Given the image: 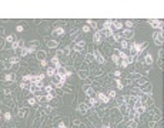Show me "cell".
<instances>
[{"instance_id": "cell-1", "label": "cell", "mask_w": 164, "mask_h": 128, "mask_svg": "<svg viewBox=\"0 0 164 128\" xmlns=\"http://www.w3.org/2000/svg\"><path fill=\"white\" fill-rule=\"evenodd\" d=\"M66 34V28L62 26H56V28L53 30V37H63Z\"/></svg>"}, {"instance_id": "cell-2", "label": "cell", "mask_w": 164, "mask_h": 128, "mask_svg": "<svg viewBox=\"0 0 164 128\" xmlns=\"http://www.w3.org/2000/svg\"><path fill=\"white\" fill-rule=\"evenodd\" d=\"M93 54H94V60L97 61L98 64H106V57L103 56L98 50H94V53H93Z\"/></svg>"}, {"instance_id": "cell-3", "label": "cell", "mask_w": 164, "mask_h": 128, "mask_svg": "<svg viewBox=\"0 0 164 128\" xmlns=\"http://www.w3.org/2000/svg\"><path fill=\"white\" fill-rule=\"evenodd\" d=\"M121 36H123V39L130 40V39H133V37H134V31H133L131 28H124L123 33H121Z\"/></svg>"}, {"instance_id": "cell-4", "label": "cell", "mask_w": 164, "mask_h": 128, "mask_svg": "<svg viewBox=\"0 0 164 128\" xmlns=\"http://www.w3.org/2000/svg\"><path fill=\"white\" fill-rule=\"evenodd\" d=\"M96 100H97V101H100V103H103V104H107V103L110 101V98H109V97H107L103 91L97 92V98H96Z\"/></svg>"}, {"instance_id": "cell-5", "label": "cell", "mask_w": 164, "mask_h": 128, "mask_svg": "<svg viewBox=\"0 0 164 128\" xmlns=\"http://www.w3.org/2000/svg\"><path fill=\"white\" fill-rule=\"evenodd\" d=\"M84 47H86V41H84V40H76V46H74V50H76L77 53H79V51H81Z\"/></svg>"}, {"instance_id": "cell-6", "label": "cell", "mask_w": 164, "mask_h": 128, "mask_svg": "<svg viewBox=\"0 0 164 128\" xmlns=\"http://www.w3.org/2000/svg\"><path fill=\"white\" fill-rule=\"evenodd\" d=\"M118 111H120V115H127L128 114V111H130V108H128V105L126 103L124 104H121V105H118Z\"/></svg>"}, {"instance_id": "cell-7", "label": "cell", "mask_w": 164, "mask_h": 128, "mask_svg": "<svg viewBox=\"0 0 164 128\" xmlns=\"http://www.w3.org/2000/svg\"><path fill=\"white\" fill-rule=\"evenodd\" d=\"M3 80L6 83H13L16 80V74H14V73H6L4 77H3Z\"/></svg>"}, {"instance_id": "cell-8", "label": "cell", "mask_w": 164, "mask_h": 128, "mask_svg": "<svg viewBox=\"0 0 164 128\" xmlns=\"http://www.w3.org/2000/svg\"><path fill=\"white\" fill-rule=\"evenodd\" d=\"M84 104L87 105V108H94V107L97 105V100H96V98H88Z\"/></svg>"}, {"instance_id": "cell-9", "label": "cell", "mask_w": 164, "mask_h": 128, "mask_svg": "<svg viewBox=\"0 0 164 128\" xmlns=\"http://www.w3.org/2000/svg\"><path fill=\"white\" fill-rule=\"evenodd\" d=\"M88 75H90V71L88 70H80L79 71V77L81 78V80H86V78H88Z\"/></svg>"}, {"instance_id": "cell-10", "label": "cell", "mask_w": 164, "mask_h": 128, "mask_svg": "<svg viewBox=\"0 0 164 128\" xmlns=\"http://www.w3.org/2000/svg\"><path fill=\"white\" fill-rule=\"evenodd\" d=\"M93 41H94V43H97V44H98V43H101V41H103V36H101V33L98 31V30L94 33V37H93Z\"/></svg>"}, {"instance_id": "cell-11", "label": "cell", "mask_w": 164, "mask_h": 128, "mask_svg": "<svg viewBox=\"0 0 164 128\" xmlns=\"http://www.w3.org/2000/svg\"><path fill=\"white\" fill-rule=\"evenodd\" d=\"M54 74H56V68L53 67V66L46 68V75H47V77H54Z\"/></svg>"}, {"instance_id": "cell-12", "label": "cell", "mask_w": 164, "mask_h": 128, "mask_svg": "<svg viewBox=\"0 0 164 128\" xmlns=\"http://www.w3.org/2000/svg\"><path fill=\"white\" fill-rule=\"evenodd\" d=\"M56 74L60 75V80H62L63 75H66V67L64 66H60L58 68H56Z\"/></svg>"}, {"instance_id": "cell-13", "label": "cell", "mask_w": 164, "mask_h": 128, "mask_svg": "<svg viewBox=\"0 0 164 128\" xmlns=\"http://www.w3.org/2000/svg\"><path fill=\"white\" fill-rule=\"evenodd\" d=\"M51 64H53V67L54 68H58L60 67V66H62V61H60V58H57V57H53V58H51Z\"/></svg>"}, {"instance_id": "cell-14", "label": "cell", "mask_w": 164, "mask_h": 128, "mask_svg": "<svg viewBox=\"0 0 164 128\" xmlns=\"http://www.w3.org/2000/svg\"><path fill=\"white\" fill-rule=\"evenodd\" d=\"M87 105H86V104L84 103H81V104H79V107H77V111H79V113H81V114H86L87 113Z\"/></svg>"}, {"instance_id": "cell-15", "label": "cell", "mask_w": 164, "mask_h": 128, "mask_svg": "<svg viewBox=\"0 0 164 128\" xmlns=\"http://www.w3.org/2000/svg\"><path fill=\"white\" fill-rule=\"evenodd\" d=\"M144 63H146V66H151V64H153V56H151V54H146V56H144Z\"/></svg>"}, {"instance_id": "cell-16", "label": "cell", "mask_w": 164, "mask_h": 128, "mask_svg": "<svg viewBox=\"0 0 164 128\" xmlns=\"http://www.w3.org/2000/svg\"><path fill=\"white\" fill-rule=\"evenodd\" d=\"M16 40H17L16 34H9V36H6V43H9V44H13Z\"/></svg>"}, {"instance_id": "cell-17", "label": "cell", "mask_w": 164, "mask_h": 128, "mask_svg": "<svg viewBox=\"0 0 164 128\" xmlns=\"http://www.w3.org/2000/svg\"><path fill=\"white\" fill-rule=\"evenodd\" d=\"M27 104L32 105V107H36L37 104H39V98H37V97H32V98L27 100Z\"/></svg>"}, {"instance_id": "cell-18", "label": "cell", "mask_w": 164, "mask_h": 128, "mask_svg": "<svg viewBox=\"0 0 164 128\" xmlns=\"http://www.w3.org/2000/svg\"><path fill=\"white\" fill-rule=\"evenodd\" d=\"M22 83H33V74H24L22 78Z\"/></svg>"}, {"instance_id": "cell-19", "label": "cell", "mask_w": 164, "mask_h": 128, "mask_svg": "<svg viewBox=\"0 0 164 128\" xmlns=\"http://www.w3.org/2000/svg\"><path fill=\"white\" fill-rule=\"evenodd\" d=\"M7 60H9V63H10V64H17L19 61H20V57H19V56H10Z\"/></svg>"}, {"instance_id": "cell-20", "label": "cell", "mask_w": 164, "mask_h": 128, "mask_svg": "<svg viewBox=\"0 0 164 128\" xmlns=\"http://www.w3.org/2000/svg\"><path fill=\"white\" fill-rule=\"evenodd\" d=\"M121 28H123V24H121V21L114 20V21H113V31H114V30H121Z\"/></svg>"}, {"instance_id": "cell-21", "label": "cell", "mask_w": 164, "mask_h": 128, "mask_svg": "<svg viewBox=\"0 0 164 128\" xmlns=\"http://www.w3.org/2000/svg\"><path fill=\"white\" fill-rule=\"evenodd\" d=\"M84 60H86V63H93V61H94V54L87 53L86 56H84Z\"/></svg>"}, {"instance_id": "cell-22", "label": "cell", "mask_w": 164, "mask_h": 128, "mask_svg": "<svg viewBox=\"0 0 164 128\" xmlns=\"http://www.w3.org/2000/svg\"><path fill=\"white\" fill-rule=\"evenodd\" d=\"M133 110L139 114V115H141V114L146 113V107H144V105H139V107H136V108H133Z\"/></svg>"}, {"instance_id": "cell-23", "label": "cell", "mask_w": 164, "mask_h": 128, "mask_svg": "<svg viewBox=\"0 0 164 128\" xmlns=\"http://www.w3.org/2000/svg\"><path fill=\"white\" fill-rule=\"evenodd\" d=\"M84 92H86V95H87L88 98H93V97L96 95V90L93 88V87H90V88H88L87 91H84Z\"/></svg>"}, {"instance_id": "cell-24", "label": "cell", "mask_w": 164, "mask_h": 128, "mask_svg": "<svg viewBox=\"0 0 164 128\" xmlns=\"http://www.w3.org/2000/svg\"><path fill=\"white\" fill-rule=\"evenodd\" d=\"M37 60H40V61L46 60V51H44V50H40V51H37Z\"/></svg>"}, {"instance_id": "cell-25", "label": "cell", "mask_w": 164, "mask_h": 128, "mask_svg": "<svg viewBox=\"0 0 164 128\" xmlns=\"http://www.w3.org/2000/svg\"><path fill=\"white\" fill-rule=\"evenodd\" d=\"M106 95L109 97L110 100H116V97H117V91H116V90H110V91L107 92Z\"/></svg>"}, {"instance_id": "cell-26", "label": "cell", "mask_w": 164, "mask_h": 128, "mask_svg": "<svg viewBox=\"0 0 164 128\" xmlns=\"http://www.w3.org/2000/svg\"><path fill=\"white\" fill-rule=\"evenodd\" d=\"M57 44H58V43L56 41V40H49V41H47V47H49V49H57Z\"/></svg>"}, {"instance_id": "cell-27", "label": "cell", "mask_w": 164, "mask_h": 128, "mask_svg": "<svg viewBox=\"0 0 164 128\" xmlns=\"http://www.w3.org/2000/svg\"><path fill=\"white\" fill-rule=\"evenodd\" d=\"M113 21L114 20H106L104 24H103V28H111L113 30Z\"/></svg>"}, {"instance_id": "cell-28", "label": "cell", "mask_w": 164, "mask_h": 128, "mask_svg": "<svg viewBox=\"0 0 164 128\" xmlns=\"http://www.w3.org/2000/svg\"><path fill=\"white\" fill-rule=\"evenodd\" d=\"M150 23L153 24L154 28H160V30H161V24H163L161 21H158V20H150Z\"/></svg>"}, {"instance_id": "cell-29", "label": "cell", "mask_w": 164, "mask_h": 128, "mask_svg": "<svg viewBox=\"0 0 164 128\" xmlns=\"http://www.w3.org/2000/svg\"><path fill=\"white\" fill-rule=\"evenodd\" d=\"M114 83H116V87L118 90H123L124 88V84H123V81H121L120 78H116V80H114Z\"/></svg>"}, {"instance_id": "cell-30", "label": "cell", "mask_w": 164, "mask_h": 128, "mask_svg": "<svg viewBox=\"0 0 164 128\" xmlns=\"http://www.w3.org/2000/svg\"><path fill=\"white\" fill-rule=\"evenodd\" d=\"M27 108H22V110H19V113H17V117H20V118H23V117H26L27 115Z\"/></svg>"}, {"instance_id": "cell-31", "label": "cell", "mask_w": 164, "mask_h": 128, "mask_svg": "<svg viewBox=\"0 0 164 128\" xmlns=\"http://www.w3.org/2000/svg\"><path fill=\"white\" fill-rule=\"evenodd\" d=\"M154 40H158V39H163V30H157L156 33L153 34Z\"/></svg>"}, {"instance_id": "cell-32", "label": "cell", "mask_w": 164, "mask_h": 128, "mask_svg": "<svg viewBox=\"0 0 164 128\" xmlns=\"http://www.w3.org/2000/svg\"><path fill=\"white\" fill-rule=\"evenodd\" d=\"M88 118H90V121H93L94 124H96V122H98V115H97L96 113H91V114H90V117H88Z\"/></svg>"}, {"instance_id": "cell-33", "label": "cell", "mask_w": 164, "mask_h": 128, "mask_svg": "<svg viewBox=\"0 0 164 128\" xmlns=\"http://www.w3.org/2000/svg\"><path fill=\"white\" fill-rule=\"evenodd\" d=\"M41 121H43V117H37V118H36V121L33 122V128H37L39 125L41 124Z\"/></svg>"}, {"instance_id": "cell-34", "label": "cell", "mask_w": 164, "mask_h": 128, "mask_svg": "<svg viewBox=\"0 0 164 128\" xmlns=\"http://www.w3.org/2000/svg\"><path fill=\"white\" fill-rule=\"evenodd\" d=\"M127 128H137V121L136 120H131L127 122Z\"/></svg>"}, {"instance_id": "cell-35", "label": "cell", "mask_w": 164, "mask_h": 128, "mask_svg": "<svg viewBox=\"0 0 164 128\" xmlns=\"http://www.w3.org/2000/svg\"><path fill=\"white\" fill-rule=\"evenodd\" d=\"M20 87H22V90H29V91H30L32 83H22V84H20Z\"/></svg>"}, {"instance_id": "cell-36", "label": "cell", "mask_w": 164, "mask_h": 128, "mask_svg": "<svg viewBox=\"0 0 164 128\" xmlns=\"http://www.w3.org/2000/svg\"><path fill=\"white\" fill-rule=\"evenodd\" d=\"M113 37H114V41H118V43H121V41H123V36H121V34H114L113 36Z\"/></svg>"}, {"instance_id": "cell-37", "label": "cell", "mask_w": 164, "mask_h": 128, "mask_svg": "<svg viewBox=\"0 0 164 128\" xmlns=\"http://www.w3.org/2000/svg\"><path fill=\"white\" fill-rule=\"evenodd\" d=\"M53 85H54L56 88H63V87H64V83H63V81H57V83H53Z\"/></svg>"}, {"instance_id": "cell-38", "label": "cell", "mask_w": 164, "mask_h": 128, "mask_svg": "<svg viewBox=\"0 0 164 128\" xmlns=\"http://www.w3.org/2000/svg\"><path fill=\"white\" fill-rule=\"evenodd\" d=\"M87 26H91L93 28H97V27H98V26L96 24V21H94V20H87Z\"/></svg>"}, {"instance_id": "cell-39", "label": "cell", "mask_w": 164, "mask_h": 128, "mask_svg": "<svg viewBox=\"0 0 164 128\" xmlns=\"http://www.w3.org/2000/svg\"><path fill=\"white\" fill-rule=\"evenodd\" d=\"M120 44H121V49H123V50H124V49H128V46H130L127 40H123V41H121Z\"/></svg>"}, {"instance_id": "cell-40", "label": "cell", "mask_w": 164, "mask_h": 128, "mask_svg": "<svg viewBox=\"0 0 164 128\" xmlns=\"http://www.w3.org/2000/svg\"><path fill=\"white\" fill-rule=\"evenodd\" d=\"M50 103H51L50 107H58V105H60V101H58V100H54V98L51 100Z\"/></svg>"}, {"instance_id": "cell-41", "label": "cell", "mask_w": 164, "mask_h": 128, "mask_svg": "<svg viewBox=\"0 0 164 128\" xmlns=\"http://www.w3.org/2000/svg\"><path fill=\"white\" fill-rule=\"evenodd\" d=\"M51 111H53V107H50V105H47L44 108V114H50Z\"/></svg>"}, {"instance_id": "cell-42", "label": "cell", "mask_w": 164, "mask_h": 128, "mask_svg": "<svg viewBox=\"0 0 164 128\" xmlns=\"http://www.w3.org/2000/svg\"><path fill=\"white\" fill-rule=\"evenodd\" d=\"M4 120H6V121H11V114L10 113H4Z\"/></svg>"}, {"instance_id": "cell-43", "label": "cell", "mask_w": 164, "mask_h": 128, "mask_svg": "<svg viewBox=\"0 0 164 128\" xmlns=\"http://www.w3.org/2000/svg\"><path fill=\"white\" fill-rule=\"evenodd\" d=\"M81 31H83V33H88V31H90V26H83V27H81Z\"/></svg>"}, {"instance_id": "cell-44", "label": "cell", "mask_w": 164, "mask_h": 128, "mask_svg": "<svg viewBox=\"0 0 164 128\" xmlns=\"http://www.w3.org/2000/svg\"><path fill=\"white\" fill-rule=\"evenodd\" d=\"M23 30H24V26H22V24H19V26H16V31H23Z\"/></svg>"}, {"instance_id": "cell-45", "label": "cell", "mask_w": 164, "mask_h": 128, "mask_svg": "<svg viewBox=\"0 0 164 128\" xmlns=\"http://www.w3.org/2000/svg\"><path fill=\"white\" fill-rule=\"evenodd\" d=\"M126 27H127V28H131V27H133V21H131V20H127V21H126Z\"/></svg>"}, {"instance_id": "cell-46", "label": "cell", "mask_w": 164, "mask_h": 128, "mask_svg": "<svg viewBox=\"0 0 164 128\" xmlns=\"http://www.w3.org/2000/svg\"><path fill=\"white\" fill-rule=\"evenodd\" d=\"M120 75H121V71H120V70H116V71H114V77H116V78H118Z\"/></svg>"}, {"instance_id": "cell-47", "label": "cell", "mask_w": 164, "mask_h": 128, "mask_svg": "<svg viewBox=\"0 0 164 128\" xmlns=\"http://www.w3.org/2000/svg\"><path fill=\"white\" fill-rule=\"evenodd\" d=\"M57 128H67V125L64 124V122H58V125H57Z\"/></svg>"}, {"instance_id": "cell-48", "label": "cell", "mask_w": 164, "mask_h": 128, "mask_svg": "<svg viewBox=\"0 0 164 128\" xmlns=\"http://www.w3.org/2000/svg\"><path fill=\"white\" fill-rule=\"evenodd\" d=\"M90 87H91L90 84H84V85H83V91H87V90L90 88Z\"/></svg>"}, {"instance_id": "cell-49", "label": "cell", "mask_w": 164, "mask_h": 128, "mask_svg": "<svg viewBox=\"0 0 164 128\" xmlns=\"http://www.w3.org/2000/svg\"><path fill=\"white\" fill-rule=\"evenodd\" d=\"M40 64H41V67H47V60H43V61H40Z\"/></svg>"}, {"instance_id": "cell-50", "label": "cell", "mask_w": 164, "mask_h": 128, "mask_svg": "<svg viewBox=\"0 0 164 128\" xmlns=\"http://www.w3.org/2000/svg\"><path fill=\"white\" fill-rule=\"evenodd\" d=\"M156 41V44H158V46H161L163 44V39H158V40H154Z\"/></svg>"}, {"instance_id": "cell-51", "label": "cell", "mask_w": 164, "mask_h": 128, "mask_svg": "<svg viewBox=\"0 0 164 128\" xmlns=\"http://www.w3.org/2000/svg\"><path fill=\"white\" fill-rule=\"evenodd\" d=\"M88 128H94V127H93V125H91V127H88Z\"/></svg>"}]
</instances>
